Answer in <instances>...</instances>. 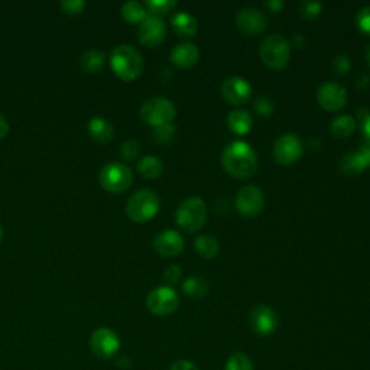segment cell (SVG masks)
Here are the masks:
<instances>
[{"label": "cell", "instance_id": "7bdbcfd3", "mask_svg": "<svg viewBox=\"0 0 370 370\" xmlns=\"http://www.w3.org/2000/svg\"><path fill=\"white\" fill-rule=\"evenodd\" d=\"M360 154H361V157H363V159L366 162V167L370 168V145L366 143L360 150Z\"/></svg>", "mask_w": 370, "mask_h": 370}, {"label": "cell", "instance_id": "277c9868", "mask_svg": "<svg viewBox=\"0 0 370 370\" xmlns=\"http://www.w3.org/2000/svg\"><path fill=\"white\" fill-rule=\"evenodd\" d=\"M259 57L269 69L281 71L289 62L291 45L284 36L278 33L268 35L259 47Z\"/></svg>", "mask_w": 370, "mask_h": 370}, {"label": "cell", "instance_id": "9a60e30c", "mask_svg": "<svg viewBox=\"0 0 370 370\" xmlns=\"http://www.w3.org/2000/svg\"><path fill=\"white\" fill-rule=\"evenodd\" d=\"M253 89L243 77H229L221 84V96L230 106H245L252 99Z\"/></svg>", "mask_w": 370, "mask_h": 370}, {"label": "cell", "instance_id": "d6a6232c", "mask_svg": "<svg viewBox=\"0 0 370 370\" xmlns=\"http://www.w3.org/2000/svg\"><path fill=\"white\" fill-rule=\"evenodd\" d=\"M174 138H175V126L172 123L154 129V139L159 145H168L174 140Z\"/></svg>", "mask_w": 370, "mask_h": 370}, {"label": "cell", "instance_id": "52a82bcc", "mask_svg": "<svg viewBox=\"0 0 370 370\" xmlns=\"http://www.w3.org/2000/svg\"><path fill=\"white\" fill-rule=\"evenodd\" d=\"M99 181L106 191L113 193V194H120V193L128 191L132 187L133 172L125 164L110 162L100 169Z\"/></svg>", "mask_w": 370, "mask_h": 370}, {"label": "cell", "instance_id": "ba28073f", "mask_svg": "<svg viewBox=\"0 0 370 370\" xmlns=\"http://www.w3.org/2000/svg\"><path fill=\"white\" fill-rule=\"evenodd\" d=\"M304 154V143L298 135L285 133L279 136L272 147V157L278 165H292L298 162Z\"/></svg>", "mask_w": 370, "mask_h": 370}, {"label": "cell", "instance_id": "cb8c5ba5", "mask_svg": "<svg viewBox=\"0 0 370 370\" xmlns=\"http://www.w3.org/2000/svg\"><path fill=\"white\" fill-rule=\"evenodd\" d=\"M138 171L146 179H155L162 175L164 164L159 158L147 155L138 162Z\"/></svg>", "mask_w": 370, "mask_h": 370}, {"label": "cell", "instance_id": "836d02e7", "mask_svg": "<svg viewBox=\"0 0 370 370\" xmlns=\"http://www.w3.org/2000/svg\"><path fill=\"white\" fill-rule=\"evenodd\" d=\"M331 67H332V69H335V72L337 74V76H344V74H347L350 71L352 62H350L347 55L339 54V55L335 57V60H332Z\"/></svg>", "mask_w": 370, "mask_h": 370}, {"label": "cell", "instance_id": "ac0fdd59", "mask_svg": "<svg viewBox=\"0 0 370 370\" xmlns=\"http://www.w3.org/2000/svg\"><path fill=\"white\" fill-rule=\"evenodd\" d=\"M200 60V51L197 45L191 43L176 44L171 51V61L175 67L181 69L193 68Z\"/></svg>", "mask_w": 370, "mask_h": 370}, {"label": "cell", "instance_id": "ab89813d", "mask_svg": "<svg viewBox=\"0 0 370 370\" xmlns=\"http://www.w3.org/2000/svg\"><path fill=\"white\" fill-rule=\"evenodd\" d=\"M168 370H200V369L190 360H176L171 364Z\"/></svg>", "mask_w": 370, "mask_h": 370}, {"label": "cell", "instance_id": "f35d334b", "mask_svg": "<svg viewBox=\"0 0 370 370\" xmlns=\"http://www.w3.org/2000/svg\"><path fill=\"white\" fill-rule=\"evenodd\" d=\"M182 278V269L178 265H171L164 271V279L169 285H175Z\"/></svg>", "mask_w": 370, "mask_h": 370}, {"label": "cell", "instance_id": "b9f144b4", "mask_svg": "<svg viewBox=\"0 0 370 370\" xmlns=\"http://www.w3.org/2000/svg\"><path fill=\"white\" fill-rule=\"evenodd\" d=\"M8 133H9V123H8L6 118L0 113V140L5 139Z\"/></svg>", "mask_w": 370, "mask_h": 370}, {"label": "cell", "instance_id": "5bb4252c", "mask_svg": "<svg viewBox=\"0 0 370 370\" xmlns=\"http://www.w3.org/2000/svg\"><path fill=\"white\" fill-rule=\"evenodd\" d=\"M278 315L268 305H256L249 314V325L259 336H272L278 328Z\"/></svg>", "mask_w": 370, "mask_h": 370}, {"label": "cell", "instance_id": "6da1fadb", "mask_svg": "<svg viewBox=\"0 0 370 370\" xmlns=\"http://www.w3.org/2000/svg\"><path fill=\"white\" fill-rule=\"evenodd\" d=\"M221 167L233 178L247 179L257 171L256 152L246 142H232L221 154Z\"/></svg>", "mask_w": 370, "mask_h": 370}, {"label": "cell", "instance_id": "60d3db41", "mask_svg": "<svg viewBox=\"0 0 370 370\" xmlns=\"http://www.w3.org/2000/svg\"><path fill=\"white\" fill-rule=\"evenodd\" d=\"M267 8L272 13H279L281 9L284 8V2L282 0H269V2H267Z\"/></svg>", "mask_w": 370, "mask_h": 370}, {"label": "cell", "instance_id": "8fae6325", "mask_svg": "<svg viewBox=\"0 0 370 370\" xmlns=\"http://www.w3.org/2000/svg\"><path fill=\"white\" fill-rule=\"evenodd\" d=\"M235 204L242 215L256 217L265 207V196L256 185H245L237 191Z\"/></svg>", "mask_w": 370, "mask_h": 370}, {"label": "cell", "instance_id": "ee69618b", "mask_svg": "<svg viewBox=\"0 0 370 370\" xmlns=\"http://www.w3.org/2000/svg\"><path fill=\"white\" fill-rule=\"evenodd\" d=\"M304 36L303 35H295V38H293V43H295V47L297 48H301L303 45H304Z\"/></svg>", "mask_w": 370, "mask_h": 370}, {"label": "cell", "instance_id": "1f68e13d", "mask_svg": "<svg viewBox=\"0 0 370 370\" xmlns=\"http://www.w3.org/2000/svg\"><path fill=\"white\" fill-rule=\"evenodd\" d=\"M323 5L320 2H311V0H305L300 5V13L304 19H315L321 15Z\"/></svg>", "mask_w": 370, "mask_h": 370}, {"label": "cell", "instance_id": "f6af8a7d", "mask_svg": "<svg viewBox=\"0 0 370 370\" xmlns=\"http://www.w3.org/2000/svg\"><path fill=\"white\" fill-rule=\"evenodd\" d=\"M366 61H367V65H369V68H370V44H369V47H367V50H366Z\"/></svg>", "mask_w": 370, "mask_h": 370}, {"label": "cell", "instance_id": "30bf717a", "mask_svg": "<svg viewBox=\"0 0 370 370\" xmlns=\"http://www.w3.org/2000/svg\"><path fill=\"white\" fill-rule=\"evenodd\" d=\"M90 350L97 359H112L120 350V339L112 328L100 327L90 337Z\"/></svg>", "mask_w": 370, "mask_h": 370}, {"label": "cell", "instance_id": "83f0119b", "mask_svg": "<svg viewBox=\"0 0 370 370\" xmlns=\"http://www.w3.org/2000/svg\"><path fill=\"white\" fill-rule=\"evenodd\" d=\"M122 16L129 23H140L147 16V11H146L145 5L132 0V2L123 4Z\"/></svg>", "mask_w": 370, "mask_h": 370}, {"label": "cell", "instance_id": "e0dca14e", "mask_svg": "<svg viewBox=\"0 0 370 370\" xmlns=\"http://www.w3.org/2000/svg\"><path fill=\"white\" fill-rule=\"evenodd\" d=\"M152 246L162 257H175L184 250V237L178 232L168 229L154 239Z\"/></svg>", "mask_w": 370, "mask_h": 370}, {"label": "cell", "instance_id": "7c38bea8", "mask_svg": "<svg viewBox=\"0 0 370 370\" xmlns=\"http://www.w3.org/2000/svg\"><path fill=\"white\" fill-rule=\"evenodd\" d=\"M317 101L325 112H340L347 103L346 89L335 82H327L317 90Z\"/></svg>", "mask_w": 370, "mask_h": 370}, {"label": "cell", "instance_id": "d590c367", "mask_svg": "<svg viewBox=\"0 0 370 370\" xmlns=\"http://www.w3.org/2000/svg\"><path fill=\"white\" fill-rule=\"evenodd\" d=\"M84 8H86L84 0H64V2H61V9L67 15H79L84 11Z\"/></svg>", "mask_w": 370, "mask_h": 370}, {"label": "cell", "instance_id": "ffe728a7", "mask_svg": "<svg viewBox=\"0 0 370 370\" xmlns=\"http://www.w3.org/2000/svg\"><path fill=\"white\" fill-rule=\"evenodd\" d=\"M228 126L235 135L245 136L252 130L253 119H252V116H250L247 110L236 108V110H233V112H230L229 116H228Z\"/></svg>", "mask_w": 370, "mask_h": 370}, {"label": "cell", "instance_id": "8d00e7d4", "mask_svg": "<svg viewBox=\"0 0 370 370\" xmlns=\"http://www.w3.org/2000/svg\"><path fill=\"white\" fill-rule=\"evenodd\" d=\"M254 110L257 115L268 118L274 112V103L267 97H257L254 100Z\"/></svg>", "mask_w": 370, "mask_h": 370}, {"label": "cell", "instance_id": "484cf974", "mask_svg": "<svg viewBox=\"0 0 370 370\" xmlns=\"http://www.w3.org/2000/svg\"><path fill=\"white\" fill-rule=\"evenodd\" d=\"M196 252L203 257V259H207V261H211V259H214L217 254H218V250H220V245H218V240L210 235H203V236H198L196 239Z\"/></svg>", "mask_w": 370, "mask_h": 370}, {"label": "cell", "instance_id": "3957f363", "mask_svg": "<svg viewBox=\"0 0 370 370\" xmlns=\"http://www.w3.org/2000/svg\"><path fill=\"white\" fill-rule=\"evenodd\" d=\"M176 226L185 233L200 232L207 221V206L200 197H189L179 203L175 211Z\"/></svg>", "mask_w": 370, "mask_h": 370}, {"label": "cell", "instance_id": "74e56055", "mask_svg": "<svg viewBox=\"0 0 370 370\" xmlns=\"http://www.w3.org/2000/svg\"><path fill=\"white\" fill-rule=\"evenodd\" d=\"M360 132L364 136L367 145H370V112L369 110H359Z\"/></svg>", "mask_w": 370, "mask_h": 370}, {"label": "cell", "instance_id": "f546056e", "mask_svg": "<svg viewBox=\"0 0 370 370\" xmlns=\"http://www.w3.org/2000/svg\"><path fill=\"white\" fill-rule=\"evenodd\" d=\"M176 2L174 0H146L145 8L154 16H161L169 13L175 8Z\"/></svg>", "mask_w": 370, "mask_h": 370}, {"label": "cell", "instance_id": "4316f807", "mask_svg": "<svg viewBox=\"0 0 370 370\" xmlns=\"http://www.w3.org/2000/svg\"><path fill=\"white\" fill-rule=\"evenodd\" d=\"M104 52L100 50H89L80 57V67L86 72H99L104 65Z\"/></svg>", "mask_w": 370, "mask_h": 370}, {"label": "cell", "instance_id": "4fadbf2b", "mask_svg": "<svg viewBox=\"0 0 370 370\" xmlns=\"http://www.w3.org/2000/svg\"><path fill=\"white\" fill-rule=\"evenodd\" d=\"M167 35V25L159 16L147 15L138 29V41L147 48L158 47Z\"/></svg>", "mask_w": 370, "mask_h": 370}, {"label": "cell", "instance_id": "4dcf8cb0", "mask_svg": "<svg viewBox=\"0 0 370 370\" xmlns=\"http://www.w3.org/2000/svg\"><path fill=\"white\" fill-rule=\"evenodd\" d=\"M139 152H140V143H139L136 139H133V138L126 139V140L122 143V146H120V154H122V157H123L126 161H133V159H136L138 155H139Z\"/></svg>", "mask_w": 370, "mask_h": 370}, {"label": "cell", "instance_id": "d4e9b609", "mask_svg": "<svg viewBox=\"0 0 370 370\" xmlns=\"http://www.w3.org/2000/svg\"><path fill=\"white\" fill-rule=\"evenodd\" d=\"M366 162L360 152H349L340 159V171L344 175H360L366 169Z\"/></svg>", "mask_w": 370, "mask_h": 370}, {"label": "cell", "instance_id": "9c48e42d", "mask_svg": "<svg viewBox=\"0 0 370 370\" xmlns=\"http://www.w3.org/2000/svg\"><path fill=\"white\" fill-rule=\"evenodd\" d=\"M146 307L157 317H168L179 307V297L171 286L154 288L146 297Z\"/></svg>", "mask_w": 370, "mask_h": 370}, {"label": "cell", "instance_id": "44dd1931", "mask_svg": "<svg viewBox=\"0 0 370 370\" xmlns=\"http://www.w3.org/2000/svg\"><path fill=\"white\" fill-rule=\"evenodd\" d=\"M89 132L91 135V138L100 143H108L112 142L113 136H115V129L113 125L110 123L107 119L104 118H91L89 120Z\"/></svg>", "mask_w": 370, "mask_h": 370}, {"label": "cell", "instance_id": "f1b7e54d", "mask_svg": "<svg viewBox=\"0 0 370 370\" xmlns=\"http://www.w3.org/2000/svg\"><path fill=\"white\" fill-rule=\"evenodd\" d=\"M225 370H254V367L252 359L247 354L236 352L228 359Z\"/></svg>", "mask_w": 370, "mask_h": 370}, {"label": "cell", "instance_id": "7402d4cb", "mask_svg": "<svg viewBox=\"0 0 370 370\" xmlns=\"http://www.w3.org/2000/svg\"><path fill=\"white\" fill-rule=\"evenodd\" d=\"M357 128L356 120L350 115H340L330 123V133L337 139H346L354 133Z\"/></svg>", "mask_w": 370, "mask_h": 370}, {"label": "cell", "instance_id": "e575fe53", "mask_svg": "<svg viewBox=\"0 0 370 370\" xmlns=\"http://www.w3.org/2000/svg\"><path fill=\"white\" fill-rule=\"evenodd\" d=\"M356 22H357V26H359L360 32H363L364 35L370 36V6L361 8L357 12Z\"/></svg>", "mask_w": 370, "mask_h": 370}, {"label": "cell", "instance_id": "bcb514c9", "mask_svg": "<svg viewBox=\"0 0 370 370\" xmlns=\"http://www.w3.org/2000/svg\"><path fill=\"white\" fill-rule=\"evenodd\" d=\"M4 240V229H2V226H0V242Z\"/></svg>", "mask_w": 370, "mask_h": 370}, {"label": "cell", "instance_id": "7a4b0ae2", "mask_svg": "<svg viewBox=\"0 0 370 370\" xmlns=\"http://www.w3.org/2000/svg\"><path fill=\"white\" fill-rule=\"evenodd\" d=\"M110 65L113 72L123 82H133L143 71V58L132 45H118L110 55Z\"/></svg>", "mask_w": 370, "mask_h": 370}, {"label": "cell", "instance_id": "5b68a950", "mask_svg": "<svg viewBox=\"0 0 370 370\" xmlns=\"http://www.w3.org/2000/svg\"><path fill=\"white\" fill-rule=\"evenodd\" d=\"M159 211V197L152 190H139L126 203V214L135 223H146Z\"/></svg>", "mask_w": 370, "mask_h": 370}, {"label": "cell", "instance_id": "d6986e66", "mask_svg": "<svg viewBox=\"0 0 370 370\" xmlns=\"http://www.w3.org/2000/svg\"><path fill=\"white\" fill-rule=\"evenodd\" d=\"M171 26L174 32L182 38H193L198 32V22L197 19L185 12H178L171 18Z\"/></svg>", "mask_w": 370, "mask_h": 370}, {"label": "cell", "instance_id": "8992f818", "mask_svg": "<svg viewBox=\"0 0 370 370\" xmlns=\"http://www.w3.org/2000/svg\"><path fill=\"white\" fill-rule=\"evenodd\" d=\"M139 115L146 125L155 129L171 125L176 116V108L174 103L165 97H152L142 104Z\"/></svg>", "mask_w": 370, "mask_h": 370}, {"label": "cell", "instance_id": "2e32d148", "mask_svg": "<svg viewBox=\"0 0 370 370\" xmlns=\"http://www.w3.org/2000/svg\"><path fill=\"white\" fill-rule=\"evenodd\" d=\"M235 23L239 32L247 36H256L264 33L268 21L267 16L256 8H243L236 13Z\"/></svg>", "mask_w": 370, "mask_h": 370}, {"label": "cell", "instance_id": "603a6c76", "mask_svg": "<svg viewBox=\"0 0 370 370\" xmlns=\"http://www.w3.org/2000/svg\"><path fill=\"white\" fill-rule=\"evenodd\" d=\"M210 285L206 278L203 276H190L182 282V292L190 298H203L208 293Z\"/></svg>", "mask_w": 370, "mask_h": 370}]
</instances>
